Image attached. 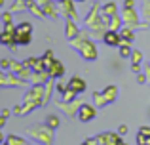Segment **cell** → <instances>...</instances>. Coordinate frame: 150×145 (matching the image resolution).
Segmentation results:
<instances>
[{"mask_svg":"<svg viewBox=\"0 0 150 145\" xmlns=\"http://www.w3.org/2000/svg\"><path fill=\"white\" fill-rule=\"evenodd\" d=\"M29 38H30V25L21 23V27H17V31H15V40H19L21 44H29Z\"/></svg>","mask_w":150,"mask_h":145,"instance_id":"6da1fadb","label":"cell"},{"mask_svg":"<svg viewBox=\"0 0 150 145\" xmlns=\"http://www.w3.org/2000/svg\"><path fill=\"white\" fill-rule=\"evenodd\" d=\"M78 116H80V120L88 122V120H91L93 116H95V109L89 107V105H82L80 111H78Z\"/></svg>","mask_w":150,"mask_h":145,"instance_id":"7a4b0ae2","label":"cell"},{"mask_svg":"<svg viewBox=\"0 0 150 145\" xmlns=\"http://www.w3.org/2000/svg\"><path fill=\"white\" fill-rule=\"evenodd\" d=\"M69 88H70V90H74V92H76V94H78V92H84V90H86V82L82 80V78L74 76L72 80L69 82Z\"/></svg>","mask_w":150,"mask_h":145,"instance_id":"3957f363","label":"cell"},{"mask_svg":"<svg viewBox=\"0 0 150 145\" xmlns=\"http://www.w3.org/2000/svg\"><path fill=\"white\" fill-rule=\"evenodd\" d=\"M105 44H108V46H118V44H120V38H118V34H116V33H106V34H105Z\"/></svg>","mask_w":150,"mask_h":145,"instance_id":"277c9868","label":"cell"},{"mask_svg":"<svg viewBox=\"0 0 150 145\" xmlns=\"http://www.w3.org/2000/svg\"><path fill=\"white\" fill-rule=\"evenodd\" d=\"M65 73V69H63V65L59 63V61H53V67H51V76H59V74Z\"/></svg>","mask_w":150,"mask_h":145,"instance_id":"5b68a950","label":"cell"},{"mask_svg":"<svg viewBox=\"0 0 150 145\" xmlns=\"http://www.w3.org/2000/svg\"><path fill=\"white\" fill-rule=\"evenodd\" d=\"M141 59H143V54L141 52H133V63H141Z\"/></svg>","mask_w":150,"mask_h":145,"instance_id":"8992f818","label":"cell"},{"mask_svg":"<svg viewBox=\"0 0 150 145\" xmlns=\"http://www.w3.org/2000/svg\"><path fill=\"white\" fill-rule=\"evenodd\" d=\"M122 56H124V57H129V48H127V46H125V48L122 46Z\"/></svg>","mask_w":150,"mask_h":145,"instance_id":"52a82bcc","label":"cell"},{"mask_svg":"<svg viewBox=\"0 0 150 145\" xmlns=\"http://www.w3.org/2000/svg\"><path fill=\"white\" fill-rule=\"evenodd\" d=\"M118 132H120V134H127V126H120V130H118Z\"/></svg>","mask_w":150,"mask_h":145,"instance_id":"ba28073f","label":"cell"},{"mask_svg":"<svg viewBox=\"0 0 150 145\" xmlns=\"http://www.w3.org/2000/svg\"><path fill=\"white\" fill-rule=\"evenodd\" d=\"M0 4H4V0H0Z\"/></svg>","mask_w":150,"mask_h":145,"instance_id":"9c48e42d","label":"cell"},{"mask_svg":"<svg viewBox=\"0 0 150 145\" xmlns=\"http://www.w3.org/2000/svg\"><path fill=\"white\" fill-rule=\"evenodd\" d=\"M80 2H82V0H80Z\"/></svg>","mask_w":150,"mask_h":145,"instance_id":"30bf717a","label":"cell"}]
</instances>
